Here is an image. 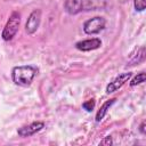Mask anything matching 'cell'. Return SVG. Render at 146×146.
I'll list each match as a JSON object with an SVG mask.
<instances>
[{
  "mask_svg": "<svg viewBox=\"0 0 146 146\" xmlns=\"http://www.w3.org/2000/svg\"><path fill=\"white\" fill-rule=\"evenodd\" d=\"M107 2L108 0H65L64 9L70 15H78L83 11L104 9Z\"/></svg>",
  "mask_w": 146,
  "mask_h": 146,
  "instance_id": "1",
  "label": "cell"
},
{
  "mask_svg": "<svg viewBox=\"0 0 146 146\" xmlns=\"http://www.w3.org/2000/svg\"><path fill=\"white\" fill-rule=\"evenodd\" d=\"M39 70L34 65H19L15 66L11 70V79L13 82L21 87L31 86L32 81L36 76Z\"/></svg>",
  "mask_w": 146,
  "mask_h": 146,
  "instance_id": "2",
  "label": "cell"
},
{
  "mask_svg": "<svg viewBox=\"0 0 146 146\" xmlns=\"http://www.w3.org/2000/svg\"><path fill=\"white\" fill-rule=\"evenodd\" d=\"M19 23H21V14L18 11H13L1 33V36L5 41H10L16 35L19 27Z\"/></svg>",
  "mask_w": 146,
  "mask_h": 146,
  "instance_id": "3",
  "label": "cell"
},
{
  "mask_svg": "<svg viewBox=\"0 0 146 146\" xmlns=\"http://www.w3.org/2000/svg\"><path fill=\"white\" fill-rule=\"evenodd\" d=\"M106 26V19L100 16L92 17L83 23V32L88 35L100 33Z\"/></svg>",
  "mask_w": 146,
  "mask_h": 146,
  "instance_id": "4",
  "label": "cell"
},
{
  "mask_svg": "<svg viewBox=\"0 0 146 146\" xmlns=\"http://www.w3.org/2000/svg\"><path fill=\"white\" fill-rule=\"evenodd\" d=\"M131 76H132V73L131 72H123V73H120L119 75H116L107 84V87H106V94H113L116 90H119L120 88H122L123 84L131 79Z\"/></svg>",
  "mask_w": 146,
  "mask_h": 146,
  "instance_id": "5",
  "label": "cell"
},
{
  "mask_svg": "<svg viewBox=\"0 0 146 146\" xmlns=\"http://www.w3.org/2000/svg\"><path fill=\"white\" fill-rule=\"evenodd\" d=\"M40 23H41V10L40 9H35L30 14V16H29V18L26 21V24H25L26 33L29 35L34 34L39 29Z\"/></svg>",
  "mask_w": 146,
  "mask_h": 146,
  "instance_id": "6",
  "label": "cell"
},
{
  "mask_svg": "<svg viewBox=\"0 0 146 146\" xmlns=\"http://www.w3.org/2000/svg\"><path fill=\"white\" fill-rule=\"evenodd\" d=\"M44 128V123L41 122V121H35V122H32L27 125H23L18 130H17V133L19 137H31L33 135H35L36 132L41 131L42 129Z\"/></svg>",
  "mask_w": 146,
  "mask_h": 146,
  "instance_id": "7",
  "label": "cell"
},
{
  "mask_svg": "<svg viewBox=\"0 0 146 146\" xmlns=\"http://www.w3.org/2000/svg\"><path fill=\"white\" fill-rule=\"evenodd\" d=\"M102 46V40L99 38H91V39H86V40H81L78 41L75 43V48L80 51L87 52V51H91V50H96L98 48H100Z\"/></svg>",
  "mask_w": 146,
  "mask_h": 146,
  "instance_id": "8",
  "label": "cell"
},
{
  "mask_svg": "<svg viewBox=\"0 0 146 146\" xmlns=\"http://www.w3.org/2000/svg\"><path fill=\"white\" fill-rule=\"evenodd\" d=\"M115 98H112V99H108V100H106L102 106H100V108L97 111V113H96V117H95V120H96V122H100L104 117H105V115L107 114V112H108V110L112 107V105L115 103Z\"/></svg>",
  "mask_w": 146,
  "mask_h": 146,
  "instance_id": "9",
  "label": "cell"
},
{
  "mask_svg": "<svg viewBox=\"0 0 146 146\" xmlns=\"http://www.w3.org/2000/svg\"><path fill=\"white\" fill-rule=\"evenodd\" d=\"M136 55L137 56H133L128 65H136V64H139V63L144 62V59H145V47L141 46L139 49H137V54Z\"/></svg>",
  "mask_w": 146,
  "mask_h": 146,
  "instance_id": "10",
  "label": "cell"
},
{
  "mask_svg": "<svg viewBox=\"0 0 146 146\" xmlns=\"http://www.w3.org/2000/svg\"><path fill=\"white\" fill-rule=\"evenodd\" d=\"M144 81H145V73H144V72H140V73H138V74L130 81V87L138 86V84L143 83Z\"/></svg>",
  "mask_w": 146,
  "mask_h": 146,
  "instance_id": "11",
  "label": "cell"
},
{
  "mask_svg": "<svg viewBox=\"0 0 146 146\" xmlns=\"http://www.w3.org/2000/svg\"><path fill=\"white\" fill-rule=\"evenodd\" d=\"M133 6H135L136 11L141 13L146 8V0H133Z\"/></svg>",
  "mask_w": 146,
  "mask_h": 146,
  "instance_id": "12",
  "label": "cell"
},
{
  "mask_svg": "<svg viewBox=\"0 0 146 146\" xmlns=\"http://www.w3.org/2000/svg\"><path fill=\"white\" fill-rule=\"evenodd\" d=\"M95 105H96L95 99H89V100H87V102H84V103L82 104V107H83V110H86L87 112H91V111L95 108Z\"/></svg>",
  "mask_w": 146,
  "mask_h": 146,
  "instance_id": "13",
  "label": "cell"
},
{
  "mask_svg": "<svg viewBox=\"0 0 146 146\" xmlns=\"http://www.w3.org/2000/svg\"><path fill=\"white\" fill-rule=\"evenodd\" d=\"M112 143H113V141H112L111 136H107V137H106V138H105L100 144H102V145H105V144H112Z\"/></svg>",
  "mask_w": 146,
  "mask_h": 146,
  "instance_id": "14",
  "label": "cell"
},
{
  "mask_svg": "<svg viewBox=\"0 0 146 146\" xmlns=\"http://www.w3.org/2000/svg\"><path fill=\"white\" fill-rule=\"evenodd\" d=\"M139 131L141 132V135H145V133H146V131H145V121L141 122V124H140V127H139Z\"/></svg>",
  "mask_w": 146,
  "mask_h": 146,
  "instance_id": "15",
  "label": "cell"
}]
</instances>
